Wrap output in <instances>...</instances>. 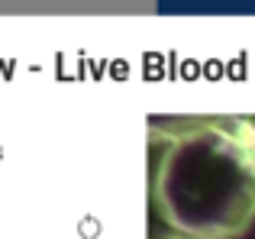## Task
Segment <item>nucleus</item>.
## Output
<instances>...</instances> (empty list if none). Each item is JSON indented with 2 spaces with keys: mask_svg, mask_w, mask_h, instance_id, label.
Returning a JSON list of instances; mask_svg holds the SVG:
<instances>
[{
  "mask_svg": "<svg viewBox=\"0 0 255 239\" xmlns=\"http://www.w3.org/2000/svg\"><path fill=\"white\" fill-rule=\"evenodd\" d=\"M155 207L184 239H230L255 210V126L207 123L165 145Z\"/></svg>",
  "mask_w": 255,
  "mask_h": 239,
  "instance_id": "obj_1",
  "label": "nucleus"
},
{
  "mask_svg": "<svg viewBox=\"0 0 255 239\" xmlns=\"http://www.w3.org/2000/svg\"><path fill=\"white\" fill-rule=\"evenodd\" d=\"M230 239H255V210H252L249 220L243 223V230H239V233H233Z\"/></svg>",
  "mask_w": 255,
  "mask_h": 239,
  "instance_id": "obj_2",
  "label": "nucleus"
}]
</instances>
